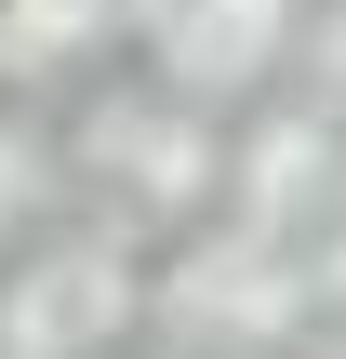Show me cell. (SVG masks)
Instances as JSON below:
<instances>
[{
  "instance_id": "1",
  "label": "cell",
  "mask_w": 346,
  "mask_h": 359,
  "mask_svg": "<svg viewBox=\"0 0 346 359\" xmlns=\"http://www.w3.org/2000/svg\"><path fill=\"white\" fill-rule=\"evenodd\" d=\"M53 160H80L107 187V213H133L160 240L227 213V133H213V107H173V93H107V120H80Z\"/></svg>"
},
{
  "instance_id": "2",
  "label": "cell",
  "mask_w": 346,
  "mask_h": 359,
  "mask_svg": "<svg viewBox=\"0 0 346 359\" xmlns=\"http://www.w3.org/2000/svg\"><path fill=\"white\" fill-rule=\"evenodd\" d=\"M307 0H120V40L147 53V93L173 107H240L293 67Z\"/></svg>"
},
{
  "instance_id": "3",
  "label": "cell",
  "mask_w": 346,
  "mask_h": 359,
  "mask_svg": "<svg viewBox=\"0 0 346 359\" xmlns=\"http://www.w3.org/2000/svg\"><path fill=\"white\" fill-rule=\"evenodd\" d=\"M147 320H173V333H200L227 359H267V346L307 333V266H293V240L227 226V240L173 253V280H147Z\"/></svg>"
},
{
  "instance_id": "4",
  "label": "cell",
  "mask_w": 346,
  "mask_h": 359,
  "mask_svg": "<svg viewBox=\"0 0 346 359\" xmlns=\"http://www.w3.org/2000/svg\"><path fill=\"white\" fill-rule=\"evenodd\" d=\"M147 320V280L120 240H40L0 280V359H107Z\"/></svg>"
},
{
  "instance_id": "5",
  "label": "cell",
  "mask_w": 346,
  "mask_h": 359,
  "mask_svg": "<svg viewBox=\"0 0 346 359\" xmlns=\"http://www.w3.org/2000/svg\"><path fill=\"white\" fill-rule=\"evenodd\" d=\"M333 187H346V120H320L307 93H293V107H253V120L227 133V226L307 240V226L333 213Z\"/></svg>"
},
{
  "instance_id": "6",
  "label": "cell",
  "mask_w": 346,
  "mask_h": 359,
  "mask_svg": "<svg viewBox=\"0 0 346 359\" xmlns=\"http://www.w3.org/2000/svg\"><path fill=\"white\" fill-rule=\"evenodd\" d=\"M120 27V0H0V80H53Z\"/></svg>"
},
{
  "instance_id": "7",
  "label": "cell",
  "mask_w": 346,
  "mask_h": 359,
  "mask_svg": "<svg viewBox=\"0 0 346 359\" xmlns=\"http://www.w3.org/2000/svg\"><path fill=\"white\" fill-rule=\"evenodd\" d=\"M53 173H67V160H53V133H40V120H0V253H27V240H40Z\"/></svg>"
},
{
  "instance_id": "8",
  "label": "cell",
  "mask_w": 346,
  "mask_h": 359,
  "mask_svg": "<svg viewBox=\"0 0 346 359\" xmlns=\"http://www.w3.org/2000/svg\"><path fill=\"white\" fill-rule=\"evenodd\" d=\"M293 67H307V107L346 120V0H320V13L293 27Z\"/></svg>"
},
{
  "instance_id": "9",
  "label": "cell",
  "mask_w": 346,
  "mask_h": 359,
  "mask_svg": "<svg viewBox=\"0 0 346 359\" xmlns=\"http://www.w3.org/2000/svg\"><path fill=\"white\" fill-rule=\"evenodd\" d=\"M307 359H346V320H333V333H307Z\"/></svg>"
},
{
  "instance_id": "10",
  "label": "cell",
  "mask_w": 346,
  "mask_h": 359,
  "mask_svg": "<svg viewBox=\"0 0 346 359\" xmlns=\"http://www.w3.org/2000/svg\"><path fill=\"white\" fill-rule=\"evenodd\" d=\"M333 213H346V187H333Z\"/></svg>"
}]
</instances>
